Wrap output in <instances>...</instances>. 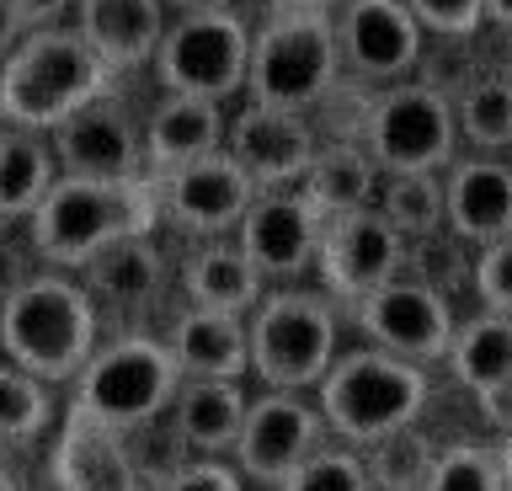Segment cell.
Wrapping results in <instances>:
<instances>
[{
  "instance_id": "obj_1",
  "label": "cell",
  "mask_w": 512,
  "mask_h": 491,
  "mask_svg": "<svg viewBox=\"0 0 512 491\" xmlns=\"http://www.w3.org/2000/svg\"><path fill=\"white\" fill-rule=\"evenodd\" d=\"M102 337V310L75 273L38 267L11 294H0V358L54 390H64L86 369Z\"/></svg>"
},
{
  "instance_id": "obj_2",
  "label": "cell",
  "mask_w": 512,
  "mask_h": 491,
  "mask_svg": "<svg viewBox=\"0 0 512 491\" xmlns=\"http://www.w3.org/2000/svg\"><path fill=\"white\" fill-rule=\"evenodd\" d=\"M155 230H160V198L150 177H134V182L59 177L22 225L38 267H54V273H80L96 251Z\"/></svg>"
},
{
  "instance_id": "obj_3",
  "label": "cell",
  "mask_w": 512,
  "mask_h": 491,
  "mask_svg": "<svg viewBox=\"0 0 512 491\" xmlns=\"http://www.w3.org/2000/svg\"><path fill=\"white\" fill-rule=\"evenodd\" d=\"M112 86V70L70 22L32 27L0 65V123L48 134Z\"/></svg>"
},
{
  "instance_id": "obj_4",
  "label": "cell",
  "mask_w": 512,
  "mask_h": 491,
  "mask_svg": "<svg viewBox=\"0 0 512 491\" xmlns=\"http://www.w3.org/2000/svg\"><path fill=\"white\" fill-rule=\"evenodd\" d=\"M320 422L336 443L347 449H368L384 433L416 427L432 406V374L416 363L379 353V347H342L326 379L315 385Z\"/></svg>"
},
{
  "instance_id": "obj_5",
  "label": "cell",
  "mask_w": 512,
  "mask_h": 491,
  "mask_svg": "<svg viewBox=\"0 0 512 491\" xmlns=\"http://www.w3.org/2000/svg\"><path fill=\"white\" fill-rule=\"evenodd\" d=\"M246 342L256 390L315 395L342 353V305L315 283H267V294L246 315Z\"/></svg>"
},
{
  "instance_id": "obj_6",
  "label": "cell",
  "mask_w": 512,
  "mask_h": 491,
  "mask_svg": "<svg viewBox=\"0 0 512 491\" xmlns=\"http://www.w3.org/2000/svg\"><path fill=\"white\" fill-rule=\"evenodd\" d=\"M336 86H342V54H336L331 11H304L272 0L267 17L251 22L246 102L315 118L336 97Z\"/></svg>"
},
{
  "instance_id": "obj_7",
  "label": "cell",
  "mask_w": 512,
  "mask_h": 491,
  "mask_svg": "<svg viewBox=\"0 0 512 491\" xmlns=\"http://www.w3.org/2000/svg\"><path fill=\"white\" fill-rule=\"evenodd\" d=\"M176 385H182V374H176L160 331H107L102 347L86 358V369L64 385V411L102 422L112 433H134V427L166 417Z\"/></svg>"
},
{
  "instance_id": "obj_8",
  "label": "cell",
  "mask_w": 512,
  "mask_h": 491,
  "mask_svg": "<svg viewBox=\"0 0 512 491\" xmlns=\"http://www.w3.org/2000/svg\"><path fill=\"white\" fill-rule=\"evenodd\" d=\"M347 139L374 155L384 177L395 171H448L459 155V123H454V97L432 81H395V86H352Z\"/></svg>"
},
{
  "instance_id": "obj_9",
  "label": "cell",
  "mask_w": 512,
  "mask_h": 491,
  "mask_svg": "<svg viewBox=\"0 0 512 491\" xmlns=\"http://www.w3.org/2000/svg\"><path fill=\"white\" fill-rule=\"evenodd\" d=\"M246 65H251V17L246 11H214V17H171L166 38L150 59L155 91L171 97H203L219 107H235L246 97Z\"/></svg>"
},
{
  "instance_id": "obj_10",
  "label": "cell",
  "mask_w": 512,
  "mask_h": 491,
  "mask_svg": "<svg viewBox=\"0 0 512 491\" xmlns=\"http://www.w3.org/2000/svg\"><path fill=\"white\" fill-rule=\"evenodd\" d=\"M320 443H331L326 422H320L315 395L299 390H251L246 422L230 449V465L251 491H278Z\"/></svg>"
},
{
  "instance_id": "obj_11",
  "label": "cell",
  "mask_w": 512,
  "mask_h": 491,
  "mask_svg": "<svg viewBox=\"0 0 512 491\" xmlns=\"http://www.w3.org/2000/svg\"><path fill=\"white\" fill-rule=\"evenodd\" d=\"M347 315H352V326L363 331L368 347L406 358V363H416V369L443 363L448 358V342H454V326H459L448 294L438 289V283L411 278V273L390 278L384 289L358 299Z\"/></svg>"
},
{
  "instance_id": "obj_12",
  "label": "cell",
  "mask_w": 512,
  "mask_h": 491,
  "mask_svg": "<svg viewBox=\"0 0 512 491\" xmlns=\"http://www.w3.org/2000/svg\"><path fill=\"white\" fill-rule=\"evenodd\" d=\"M336 27V54H342V81L347 86H395L422 70L427 33L406 11V0H342L331 11Z\"/></svg>"
},
{
  "instance_id": "obj_13",
  "label": "cell",
  "mask_w": 512,
  "mask_h": 491,
  "mask_svg": "<svg viewBox=\"0 0 512 491\" xmlns=\"http://www.w3.org/2000/svg\"><path fill=\"white\" fill-rule=\"evenodd\" d=\"M144 113H134L123 97V81L70 113L59 129H48L59 177H91V182H134L144 177Z\"/></svg>"
},
{
  "instance_id": "obj_14",
  "label": "cell",
  "mask_w": 512,
  "mask_h": 491,
  "mask_svg": "<svg viewBox=\"0 0 512 491\" xmlns=\"http://www.w3.org/2000/svg\"><path fill=\"white\" fill-rule=\"evenodd\" d=\"M400 273H406V241L379 209H352L326 219L315 251V289H326L342 305V315Z\"/></svg>"
},
{
  "instance_id": "obj_15",
  "label": "cell",
  "mask_w": 512,
  "mask_h": 491,
  "mask_svg": "<svg viewBox=\"0 0 512 491\" xmlns=\"http://www.w3.org/2000/svg\"><path fill=\"white\" fill-rule=\"evenodd\" d=\"M320 150V123L310 113H288V107H262L240 97L224 123V155L256 182V193H278L299 187Z\"/></svg>"
},
{
  "instance_id": "obj_16",
  "label": "cell",
  "mask_w": 512,
  "mask_h": 491,
  "mask_svg": "<svg viewBox=\"0 0 512 491\" xmlns=\"http://www.w3.org/2000/svg\"><path fill=\"white\" fill-rule=\"evenodd\" d=\"M155 198L160 230H176L182 241H219V235L240 230V219L256 203V182L219 150L171 171V177H155Z\"/></svg>"
},
{
  "instance_id": "obj_17",
  "label": "cell",
  "mask_w": 512,
  "mask_h": 491,
  "mask_svg": "<svg viewBox=\"0 0 512 491\" xmlns=\"http://www.w3.org/2000/svg\"><path fill=\"white\" fill-rule=\"evenodd\" d=\"M86 294L102 310V326L118 321V331H144L139 315H150L160 299L176 289V257L155 235H128V241L96 251V257L75 273Z\"/></svg>"
},
{
  "instance_id": "obj_18",
  "label": "cell",
  "mask_w": 512,
  "mask_h": 491,
  "mask_svg": "<svg viewBox=\"0 0 512 491\" xmlns=\"http://www.w3.org/2000/svg\"><path fill=\"white\" fill-rule=\"evenodd\" d=\"M320 230H326V219L304 203L299 187H278V193H256L235 230V246L251 257L262 283H304L315 273Z\"/></svg>"
},
{
  "instance_id": "obj_19",
  "label": "cell",
  "mask_w": 512,
  "mask_h": 491,
  "mask_svg": "<svg viewBox=\"0 0 512 491\" xmlns=\"http://www.w3.org/2000/svg\"><path fill=\"white\" fill-rule=\"evenodd\" d=\"M43 475L54 491H150L128 438L75 411H59V427L43 443Z\"/></svg>"
},
{
  "instance_id": "obj_20",
  "label": "cell",
  "mask_w": 512,
  "mask_h": 491,
  "mask_svg": "<svg viewBox=\"0 0 512 491\" xmlns=\"http://www.w3.org/2000/svg\"><path fill=\"white\" fill-rule=\"evenodd\" d=\"M70 27L96 49L112 81H128V75H150L171 11L166 0H75Z\"/></svg>"
},
{
  "instance_id": "obj_21",
  "label": "cell",
  "mask_w": 512,
  "mask_h": 491,
  "mask_svg": "<svg viewBox=\"0 0 512 491\" xmlns=\"http://www.w3.org/2000/svg\"><path fill=\"white\" fill-rule=\"evenodd\" d=\"M443 230L475 251L512 235V161L454 155L443 171Z\"/></svg>"
},
{
  "instance_id": "obj_22",
  "label": "cell",
  "mask_w": 512,
  "mask_h": 491,
  "mask_svg": "<svg viewBox=\"0 0 512 491\" xmlns=\"http://www.w3.org/2000/svg\"><path fill=\"white\" fill-rule=\"evenodd\" d=\"M224 123H230V107L203 102V97H171V91H155V102L144 107V177H171L203 155L224 150Z\"/></svg>"
},
{
  "instance_id": "obj_23",
  "label": "cell",
  "mask_w": 512,
  "mask_h": 491,
  "mask_svg": "<svg viewBox=\"0 0 512 491\" xmlns=\"http://www.w3.org/2000/svg\"><path fill=\"white\" fill-rule=\"evenodd\" d=\"M160 342L182 379H251V342L246 315L176 305L160 326Z\"/></svg>"
},
{
  "instance_id": "obj_24",
  "label": "cell",
  "mask_w": 512,
  "mask_h": 491,
  "mask_svg": "<svg viewBox=\"0 0 512 491\" xmlns=\"http://www.w3.org/2000/svg\"><path fill=\"white\" fill-rule=\"evenodd\" d=\"M176 294H182V305L198 310L251 315L267 283L246 251L235 246V235H219V241H187V251L176 257Z\"/></svg>"
},
{
  "instance_id": "obj_25",
  "label": "cell",
  "mask_w": 512,
  "mask_h": 491,
  "mask_svg": "<svg viewBox=\"0 0 512 491\" xmlns=\"http://www.w3.org/2000/svg\"><path fill=\"white\" fill-rule=\"evenodd\" d=\"M246 401H251L246 379H182L166 417H171L187 454L230 459L240 422H246Z\"/></svg>"
},
{
  "instance_id": "obj_26",
  "label": "cell",
  "mask_w": 512,
  "mask_h": 491,
  "mask_svg": "<svg viewBox=\"0 0 512 491\" xmlns=\"http://www.w3.org/2000/svg\"><path fill=\"white\" fill-rule=\"evenodd\" d=\"M379 182H384V171L374 166V155H368L358 139L320 134V150H315L310 171L299 177V193L320 219H336V214H352V209H374Z\"/></svg>"
},
{
  "instance_id": "obj_27",
  "label": "cell",
  "mask_w": 512,
  "mask_h": 491,
  "mask_svg": "<svg viewBox=\"0 0 512 491\" xmlns=\"http://www.w3.org/2000/svg\"><path fill=\"white\" fill-rule=\"evenodd\" d=\"M54 182H59V161L48 134L0 123V230H22Z\"/></svg>"
},
{
  "instance_id": "obj_28",
  "label": "cell",
  "mask_w": 512,
  "mask_h": 491,
  "mask_svg": "<svg viewBox=\"0 0 512 491\" xmlns=\"http://www.w3.org/2000/svg\"><path fill=\"white\" fill-rule=\"evenodd\" d=\"M443 363H448L454 385L470 395V401L512 385V315L480 310V315H470V321H459Z\"/></svg>"
},
{
  "instance_id": "obj_29",
  "label": "cell",
  "mask_w": 512,
  "mask_h": 491,
  "mask_svg": "<svg viewBox=\"0 0 512 491\" xmlns=\"http://www.w3.org/2000/svg\"><path fill=\"white\" fill-rule=\"evenodd\" d=\"M59 411L64 401L54 385H43V379H32L0 358V454L48 443V433L59 427Z\"/></svg>"
},
{
  "instance_id": "obj_30",
  "label": "cell",
  "mask_w": 512,
  "mask_h": 491,
  "mask_svg": "<svg viewBox=\"0 0 512 491\" xmlns=\"http://www.w3.org/2000/svg\"><path fill=\"white\" fill-rule=\"evenodd\" d=\"M459 145L475 155H502L512 150V75H475L454 97Z\"/></svg>"
},
{
  "instance_id": "obj_31",
  "label": "cell",
  "mask_w": 512,
  "mask_h": 491,
  "mask_svg": "<svg viewBox=\"0 0 512 491\" xmlns=\"http://www.w3.org/2000/svg\"><path fill=\"white\" fill-rule=\"evenodd\" d=\"M374 209L390 219L406 246L443 235V171H395V177H384Z\"/></svg>"
},
{
  "instance_id": "obj_32",
  "label": "cell",
  "mask_w": 512,
  "mask_h": 491,
  "mask_svg": "<svg viewBox=\"0 0 512 491\" xmlns=\"http://www.w3.org/2000/svg\"><path fill=\"white\" fill-rule=\"evenodd\" d=\"M363 454V475H368V491H422L432 459H438V443L416 427H400V433H384L379 443H368Z\"/></svg>"
},
{
  "instance_id": "obj_33",
  "label": "cell",
  "mask_w": 512,
  "mask_h": 491,
  "mask_svg": "<svg viewBox=\"0 0 512 491\" xmlns=\"http://www.w3.org/2000/svg\"><path fill=\"white\" fill-rule=\"evenodd\" d=\"M422 491H502V465H496V443H443L432 459Z\"/></svg>"
},
{
  "instance_id": "obj_34",
  "label": "cell",
  "mask_w": 512,
  "mask_h": 491,
  "mask_svg": "<svg viewBox=\"0 0 512 491\" xmlns=\"http://www.w3.org/2000/svg\"><path fill=\"white\" fill-rule=\"evenodd\" d=\"M278 491H368V475H363V454L347 449V443H320V449L304 459V465L288 475Z\"/></svg>"
},
{
  "instance_id": "obj_35",
  "label": "cell",
  "mask_w": 512,
  "mask_h": 491,
  "mask_svg": "<svg viewBox=\"0 0 512 491\" xmlns=\"http://www.w3.org/2000/svg\"><path fill=\"white\" fill-rule=\"evenodd\" d=\"M470 283H475L480 310L512 315V235H502V241H491V246L475 251Z\"/></svg>"
},
{
  "instance_id": "obj_36",
  "label": "cell",
  "mask_w": 512,
  "mask_h": 491,
  "mask_svg": "<svg viewBox=\"0 0 512 491\" xmlns=\"http://www.w3.org/2000/svg\"><path fill=\"white\" fill-rule=\"evenodd\" d=\"M406 11L422 22V33L448 38V43H464V38H475L480 27H486L480 0H406Z\"/></svg>"
},
{
  "instance_id": "obj_37",
  "label": "cell",
  "mask_w": 512,
  "mask_h": 491,
  "mask_svg": "<svg viewBox=\"0 0 512 491\" xmlns=\"http://www.w3.org/2000/svg\"><path fill=\"white\" fill-rule=\"evenodd\" d=\"M150 491H251L240 481V470L230 459H182L176 470H166L160 481H150Z\"/></svg>"
},
{
  "instance_id": "obj_38",
  "label": "cell",
  "mask_w": 512,
  "mask_h": 491,
  "mask_svg": "<svg viewBox=\"0 0 512 491\" xmlns=\"http://www.w3.org/2000/svg\"><path fill=\"white\" fill-rule=\"evenodd\" d=\"M11 11H16V22L27 27H54V22H70V11H75V0H11Z\"/></svg>"
},
{
  "instance_id": "obj_39",
  "label": "cell",
  "mask_w": 512,
  "mask_h": 491,
  "mask_svg": "<svg viewBox=\"0 0 512 491\" xmlns=\"http://www.w3.org/2000/svg\"><path fill=\"white\" fill-rule=\"evenodd\" d=\"M480 417H486L491 427H496V433H512V385H502V390H491V395H480Z\"/></svg>"
},
{
  "instance_id": "obj_40",
  "label": "cell",
  "mask_w": 512,
  "mask_h": 491,
  "mask_svg": "<svg viewBox=\"0 0 512 491\" xmlns=\"http://www.w3.org/2000/svg\"><path fill=\"white\" fill-rule=\"evenodd\" d=\"M240 0H166L171 17H214V11H235Z\"/></svg>"
},
{
  "instance_id": "obj_41",
  "label": "cell",
  "mask_w": 512,
  "mask_h": 491,
  "mask_svg": "<svg viewBox=\"0 0 512 491\" xmlns=\"http://www.w3.org/2000/svg\"><path fill=\"white\" fill-rule=\"evenodd\" d=\"M22 33L27 27L16 22V11H11V0H0V65H6V54L16 49V43H22Z\"/></svg>"
},
{
  "instance_id": "obj_42",
  "label": "cell",
  "mask_w": 512,
  "mask_h": 491,
  "mask_svg": "<svg viewBox=\"0 0 512 491\" xmlns=\"http://www.w3.org/2000/svg\"><path fill=\"white\" fill-rule=\"evenodd\" d=\"M480 17H486V27H496V33H512V0H480Z\"/></svg>"
},
{
  "instance_id": "obj_43",
  "label": "cell",
  "mask_w": 512,
  "mask_h": 491,
  "mask_svg": "<svg viewBox=\"0 0 512 491\" xmlns=\"http://www.w3.org/2000/svg\"><path fill=\"white\" fill-rule=\"evenodd\" d=\"M496 465H502V491H512V433L496 443Z\"/></svg>"
},
{
  "instance_id": "obj_44",
  "label": "cell",
  "mask_w": 512,
  "mask_h": 491,
  "mask_svg": "<svg viewBox=\"0 0 512 491\" xmlns=\"http://www.w3.org/2000/svg\"><path fill=\"white\" fill-rule=\"evenodd\" d=\"M278 6H304V11H336L342 0H278Z\"/></svg>"
},
{
  "instance_id": "obj_45",
  "label": "cell",
  "mask_w": 512,
  "mask_h": 491,
  "mask_svg": "<svg viewBox=\"0 0 512 491\" xmlns=\"http://www.w3.org/2000/svg\"><path fill=\"white\" fill-rule=\"evenodd\" d=\"M0 491H27V486H22V475H16L11 465H0Z\"/></svg>"
},
{
  "instance_id": "obj_46",
  "label": "cell",
  "mask_w": 512,
  "mask_h": 491,
  "mask_svg": "<svg viewBox=\"0 0 512 491\" xmlns=\"http://www.w3.org/2000/svg\"><path fill=\"white\" fill-rule=\"evenodd\" d=\"M507 161H512V150H507Z\"/></svg>"
}]
</instances>
